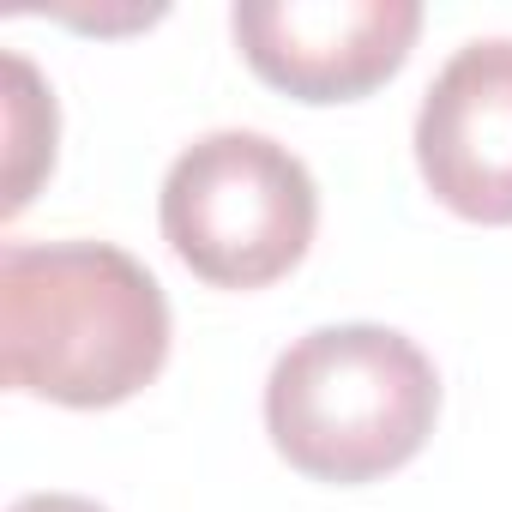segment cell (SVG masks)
Masks as SVG:
<instances>
[{"label": "cell", "mask_w": 512, "mask_h": 512, "mask_svg": "<svg viewBox=\"0 0 512 512\" xmlns=\"http://www.w3.org/2000/svg\"><path fill=\"white\" fill-rule=\"evenodd\" d=\"M320 223L308 163L266 133H205L163 175V241L217 290H266L302 266Z\"/></svg>", "instance_id": "obj_3"}, {"label": "cell", "mask_w": 512, "mask_h": 512, "mask_svg": "<svg viewBox=\"0 0 512 512\" xmlns=\"http://www.w3.org/2000/svg\"><path fill=\"white\" fill-rule=\"evenodd\" d=\"M440 416V374L392 326H320L266 380L272 446L314 482H374L422 452Z\"/></svg>", "instance_id": "obj_2"}, {"label": "cell", "mask_w": 512, "mask_h": 512, "mask_svg": "<svg viewBox=\"0 0 512 512\" xmlns=\"http://www.w3.org/2000/svg\"><path fill=\"white\" fill-rule=\"evenodd\" d=\"M169 302L157 278L109 241H13L0 253V374L13 392L109 410L157 380Z\"/></svg>", "instance_id": "obj_1"}, {"label": "cell", "mask_w": 512, "mask_h": 512, "mask_svg": "<svg viewBox=\"0 0 512 512\" xmlns=\"http://www.w3.org/2000/svg\"><path fill=\"white\" fill-rule=\"evenodd\" d=\"M229 25L266 85L302 103H350L410 61L422 7L416 0H241Z\"/></svg>", "instance_id": "obj_4"}, {"label": "cell", "mask_w": 512, "mask_h": 512, "mask_svg": "<svg viewBox=\"0 0 512 512\" xmlns=\"http://www.w3.org/2000/svg\"><path fill=\"white\" fill-rule=\"evenodd\" d=\"M7 79H13V97H7V217L25 211L37 175L55 163V97L43 91L37 67L25 55H7Z\"/></svg>", "instance_id": "obj_6"}, {"label": "cell", "mask_w": 512, "mask_h": 512, "mask_svg": "<svg viewBox=\"0 0 512 512\" xmlns=\"http://www.w3.org/2000/svg\"><path fill=\"white\" fill-rule=\"evenodd\" d=\"M13 512H109V506H97L85 494H25Z\"/></svg>", "instance_id": "obj_7"}, {"label": "cell", "mask_w": 512, "mask_h": 512, "mask_svg": "<svg viewBox=\"0 0 512 512\" xmlns=\"http://www.w3.org/2000/svg\"><path fill=\"white\" fill-rule=\"evenodd\" d=\"M416 163L458 217L512 223V37H476L434 73L416 115Z\"/></svg>", "instance_id": "obj_5"}]
</instances>
